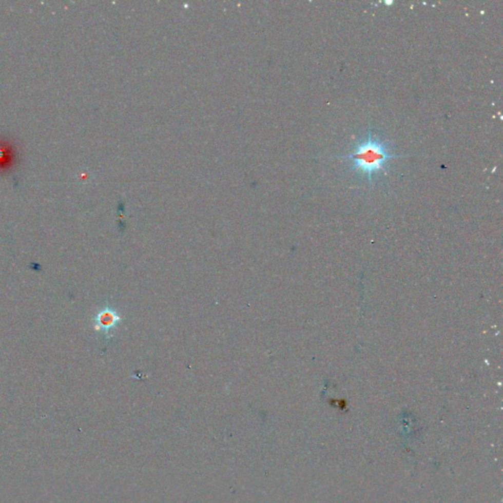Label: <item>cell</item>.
Instances as JSON below:
<instances>
[{"mask_svg": "<svg viewBox=\"0 0 503 503\" xmlns=\"http://www.w3.org/2000/svg\"><path fill=\"white\" fill-rule=\"evenodd\" d=\"M401 156L389 153L386 145L377 136H373L371 129H369L367 136L364 142L358 144L354 151L342 159L352 161L355 171L363 173L369 182H372L374 175L378 172H386L385 166L389 160Z\"/></svg>", "mask_w": 503, "mask_h": 503, "instance_id": "obj_1", "label": "cell"}, {"mask_svg": "<svg viewBox=\"0 0 503 503\" xmlns=\"http://www.w3.org/2000/svg\"><path fill=\"white\" fill-rule=\"evenodd\" d=\"M121 321V318L113 309H106L101 316L100 323L105 332L111 331Z\"/></svg>", "mask_w": 503, "mask_h": 503, "instance_id": "obj_2", "label": "cell"}]
</instances>
